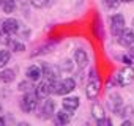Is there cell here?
Returning a JSON list of instances; mask_svg holds the SVG:
<instances>
[{"instance_id":"obj_15","label":"cell","mask_w":134,"mask_h":126,"mask_svg":"<svg viewBox=\"0 0 134 126\" xmlns=\"http://www.w3.org/2000/svg\"><path fill=\"white\" fill-rule=\"evenodd\" d=\"M71 121V112L68 110H60V112H55V123L57 124H68Z\"/></svg>"},{"instance_id":"obj_28","label":"cell","mask_w":134,"mask_h":126,"mask_svg":"<svg viewBox=\"0 0 134 126\" xmlns=\"http://www.w3.org/2000/svg\"><path fill=\"white\" fill-rule=\"evenodd\" d=\"M123 3H131V2H134V0H121Z\"/></svg>"},{"instance_id":"obj_12","label":"cell","mask_w":134,"mask_h":126,"mask_svg":"<svg viewBox=\"0 0 134 126\" xmlns=\"http://www.w3.org/2000/svg\"><path fill=\"white\" fill-rule=\"evenodd\" d=\"M41 113L44 118H49L55 113V102L51 99V98H46L44 102H43V107H41Z\"/></svg>"},{"instance_id":"obj_8","label":"cell","mask_w":134,"mask_h":126,"mask_svg":"<svg viewBox=\"0 0 134 126\" xmlns=\"http://www.w3.org/2000/svg\"><path fill=\"white\" fill-rule=\"evenodd\" d=\"M109 106H110V109H112L114 113L120 115L121 110H123V99H121V96L118 93H110V96H109Z\"/></svg>"},{"instance_id":"obj_25","label":"cell","mask_w":134,"mask_h":126,"mask_svg":"<svg viewBox=\"0 0 134 126\" xmlns=\"http://www.w3.org/2000/svg\"><path fill=\"white\" fill-rule=\"evenodd\" d=\"M129 55H131V58H134V44L129 47Z\"/></svg>"},{"instance_id":"obj_19","label":"cell","mask_w":134,"mask_h":126,"mask_svg":"<svg viewBox=\"0 0 134 126\" xmlns=\"http://www.w3.org/2000/svg\"><path fill=\"white\" fill-rule=\"evenodd\" d=\"M2 8H3V13H8V14L13 13L16 10V0H3Z\"/></svg>"},{"instance_id":"obj_10","label":"cell","mask_w":134,"mask_h":126,"mask_svg":"<svg viewBox=\"0 0 134 126\" xmlns=\"http://www.w3.org/2000/svg\"><path fill=\"white\" fill-rule=\"evenodd\" d=\"M79 104H81L79 96H65L63 101H62L63 109H65V110H68V112H71V113H73L74 110H77Z\"/></svg>"},{"instance_id":"obj_13","label":"cell","mask_w":134,"mask_h":126,"mask_svg":"<svg viewBox=\"0 0 134 126\" xmlns=\"http://www.w3.org/2000/svg\"><path fill=\"white\" fill-rule=\"evenodd\" d=\"M74 60H76V63H77L81 68H84V66L88 65V54H87L84 49H76V52H74Z\"/></svg>"},{"instance_id":"obj_1","label":"cell","mask_w":134,"mask_h":126,"mask_svg":"<svg viewBox=\"0 0 134 126\" xmlns=\"http://www.w3.org/2000/svg\"><path fill=\"white\" fill-rule=\"evenodd\" d=\"M38 99H40V96H38L36 91H27V93L22 96L19 106H21V109H22L25 113H30V112H33V110L38 107Z\"/></svg>"},{"instance_id":"obj_11","label":"cell","mask_w":134,"mask_h":126,"mask_svg":"<svg viewBox=\"0 0 134 126\" xmlns=\"http://www.w3.org/2000/svg\"><path fill=\"white\" fill-rule=\"evenodd\" d=\"M98 93H99V82L96 79H90L87 82V85H85V95H87V98L93 99V98L98 96Z\"/></svg>"},{"instance_id":"obj_22","label":"cell","mask_w":134,"mask_h":126,"mask_svg":"<svg viewBox=\"0 0 134 126\" xmlns=\"http://www.w3.org/2000/svg\"><path fill=\"white\" fill-rule=\"evenodd\" d=\"M18 88H19L21 91L24 90L25 93H27V91H33V90H32V88H33V85H32V81H29V82H21V84L18 85Z\"/></svg>"},{"instance_id":"obj_9","label":"cell","mask_w":134,"mask_h":126,"mask_svg":"<svg viewBox=\"0 0 134 126\" xmlns=\"http://www.w3.org/2000/svg\"><path fill=\"white\" fill-rule=\"evenodd\" d=\"M118 44L123 47H131L134 44V32L129 28H125L120 35H118Z\"/></svg>"},{"instance_id":"obj_14","label":"cell","mask_w":134,"mask_h":126,"mask_svg":"<svg viewBox=\"0 0 134 126\" xmlns=\"http://www.w3.org/2000/svg\"><path fill=\"white\" fill-rule=\"evenodd\" d=\"M14 79H16V73H14V70L5 68V70L0 71V82H2V84H11Z\"/></svg>"},{"instance_id":"obj_21","label":"cell","mask_w":134,"mask_h":126,"mask_svg":"<svg viewBox=\"0 0 134 126\" xmlns=\"http://www.w3.org/2000/svg\"><path fill=\"white\" fill-rule=\"evenodd\" d=\"M103 3L106 5V8H109V10H115V8L120 7L121 0H103Z\"/></svg>"},{"instance_id":"obj_20","label":"cell","mask_w":134,"mask_h":126,"mask_svg":"<svg viewBox=\"0 0 134 126\" xmlns=\"http://www.w3.org/2000/svg\"><path fill=\"white\" fill-rule=\"evenodd\" d=\"M8 44H10L11 50H14V52H22V50H25V46H24L22 43L16 41V39H10V41H8Z\"/></svg>"},{"instance_id":"obj_29","label":"cell","mask_w":134,"mask_h":126,"mask_svg":"<svg viewBox=\"0 0 134 126\" xmlns=\"http://www.w3.org/2000/svg\"><path fill=\"white\" fill-rule=\"evenodd\" d=\"M3 5V0H0V7H2Z\"/></svg>"},{"instance_id":"obj_26","label":"cell","mask_w":134,"mask_h":126,"mask_svg":"<svg viewBox=\"0 0 134 126\" xmlns=\"http://www.w3.org/2000/svg\"><path fill=\"white\" fill-rule=\"evenodd\" d=\"M128 126V124H132V121H129V120H125V121H121V126Z\"/></svg>"},{"instance_id":"obj_30","label":"cell","mask_w":134,"mask_h":126,"mask_svg":"<svg viewBox=\"0 0 134 126\" xmlns=\"http://www.w3.org/2000/svg\"><path fill=\"white\" fill-rule=\"evenodd\" d=\"M132 27H134V21H132Z\"/></svg>"},{"instance_id":"obj_7","label":"cell","mask_w":134,"mask_h":126,"mask_svg":"<svg viewBox=\"0 0 134 126\" xmlns=\"http://www.w3.org/2000/svg\"><path fill=\"white\" fill-rule=\"evenodd\" d=\"M25 76H27V79L32 81V82H40L41 77L44 76V74H43V68L38 66V65H30V66L27 68V71H25Z\"/></svg>"},{"instance_id":"obj_4","label":"cell","mask_w":134,"mask_h":126,"mask_svg":"<svg viewBox=\"0 0 134 126\" xmlns=\"http://www.w3.org/2000/svg\"><path fill=\"white\" fill-rule=\"evenodd\" d=\"M132 81H134V70H132L131 66H126V68H123V70L118 71V74H117V82H118V85L126 87V85L132 84Z\"/></svg>"},{"instance_id":"obj_24","label":"cell","mask_w":134,"mask_h":126,"mask_svg":"<svg viewBox=\"0 0 134 126\" xmlns=\"http://www.w3.org/2000/svg\"><path fill=\"white\" fill-rule=\"evenodd\" d=\"M98 124H103V126H112V120H109V118H101L99 121H98Z\"/></svg>"},{"instance_id":"obj_5","label":"cell","mask_w":134,"mask_h":126,"mask_svg":"<svg viewBox=\"0 0 134 126\" xmlns=\"http://www.w3.org/2000/svg\"><path fill=\"white\" fill-rule=\"evenodd\" d=\"M126 27H125V18H123V14H112V18H110V32H112V35H115V36H118L123 30H125Z\"/></svg>"},{"instance_id":"obj_16","label":"cell","mask_w":134,"mask_h":126,"mask_svg":"<svg viewBox=\"0 0 134 126\" xmlns=\"http://www.w3.org/2000/svg\"><path fill=\"white\" fill-rule=\"evenodd\" d=\"M41 68H43V74H44V77L57 81V76H58V70H57L55 66H52V65H47V63H44V65H41Z\"/></svg>"},{"instance_id":"obj_18","label":"cell","mask_w":134,"mask_h":126,"mask_svg":"<svg viewBox=\"0 0 134 126\" xmlns=\"http://www.w3.org/2000/svg\"><path fill=\"white\" fill-rule=\"evenodd\" d=\"M10 58H11V52L10 50H7V49L0 50V68H5L7 63L10 61Z\"/></svg>"},{"instance_id":"obj_3","label":"cell","mask_w":134,"mask_h":126,"mask_svg":"<svg viewBox=\"0 0 134 126\" xmlns=\"http://www.w3.org/2000/svg\"><path fill=\"white\" fill-rule=\"evenodd\" d=\"M54 88H55V81L44 77V79L38 84V87L35 88V91L38 93L40 98H47L51 93H54Z\"/></svg>"},{"instance_id":"obj_17","label":"cell","mask_w":134,"mask_h":126,"mask_svg":"<svg viewBox=\"0 0 134 126\" xmlns=\"http://www.w3.org/2000/svg\"><path fill=\"white\" fill-rule=\"evenodd\" d=\"M92 117H93L96 121H99L101 118H104V117H106L104 109H103V106H101V104H93V106H92Z\"/></svg>"},{"instance_id":"obj_23","label":"cell","mask_w":134,"mask_h":126,"mask_svg":"<svg viewBox=\"0 0 134 126\" xmlns=\"http://www.w3.org/2000/svg\"><path fill=\"white\" fill-rule=\"evenodd\" d=\"M30 3L35 8H44V7L49 5V0H30Z\"/></svg>"},{"instance_id":"obj_2","label":"cell","mask_w":134,"mask_h":126,"mask_svg":"<svg viewBox=\"0 0 134 126\" xmlns=\"http://www.w3.org/2000/svg\"><path fill=\"white\" fill-rule=\"evenodd\" d=\"M74 88H76V81L73 77H65L62 81H55L54 93L60 95V96H66L68 93H71Z\"/></svg>"},{"instance_id":"obj_6","label":"cell","mask_w":134,"mask_h":126,"mask_svg":"<svg viewBox=\"0 0 134 126\" xmlns=\"http://www.w3.org/2000/svg\"><path fill=\"white\" fill-rule=\"evenodd\" d=\"M2 27H3V32H5L7 35H10V36L16 35V33L19 32V22H18V19H14V18H8V19L2 21Z\"/></svg>"},{"instance_id":"obj_27","label":"cell","mask_w":134,"mask_h":126,"mask_svg":"<svg viewBox=\"0 0 134 126\" xmlns=\"http://www.w3.org/2000/svg\"><path fill=\"white\" fill-rule=\"evenodd\" d=\"M5 124V118L3 117H0V126H3Z\"/></svg>"}]
</instances>
